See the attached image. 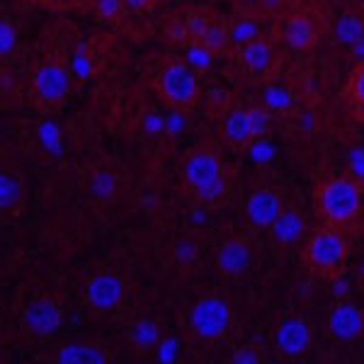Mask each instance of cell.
I'll list each match as a JSON object with an SVG mask.
<instances>
[{
    "label": "cell",
    "instance_id": "obj_21",
    "mask_svg": "<svg viewBox=\"0 0 364 364\" xmlns=\"http://www.w3.org/2000/svg\"><path fill=\"white\" fill-rule=\"evenodd\" d=\"M364 37V8L360 5H348L333 25V42L350 49L357 39Z\"/></svg>",
    "mask_w": 364,
    "mask_h": 364
},
{
    "label": "cell",
    "instance_id": "obj_18",
    "mask_svg": "<svg viewBox=\"0 0 364 364\" xmlns=\"http://www.w3.org/2000/svg\"><path fill=\"white\" fill-rule=\"evenodd\" d=\"M221 139L228 149L233 151H248L252 144H257L255 132L250 124L248 107H233L221 122Z\"/></svg>",
    "mask_w": 364,
    "mask_h": 364
},
{
    "label": "cell",
    "instance_id": "obj_17",
    "mask_svg": "<svg viewBox=\"0 0 364 364\" xmlns=\"http://www.w3.org/2000/svg\"><path fill=\"white\" fill-rule=\"evenodd\" d=\"M265 15H260L257 10L250 8H238L236 13L226 20V29H228V39H231V49H238V46L252 42V39L262 37L265 34ZM233 54V51H231Z\"/></svg>",
    "mask_w": 364,
    "mask_h": 364
},
{
    "label": "cell",
    "instance_id": "obj_27",
    "mask_svg": "<svg viewBox=\"0 0 364 364\" xmlns=\"http://www.w3.org/2000/svg\"><path fill=\"white\" fill-rule=\"evenodd\" d=\"M182 49H185V54H182V58H185L187 63H190L195 70H209L211 66H214V61L219 56L214 54V51H209L204 44L195 42V39H190V42L182 44Z\"/></svg>",
    "mask_w": 364,
    "mask_h": 364
},
{
    "label": "cell",
    "instance_id": "obj_2",
    "mask_svg": "<svg viewBox=\"0 0 364 364\" xmlns=\"http://www.w3.org/2000/svg\"><path fill=\"white\" fill-rule=\"evenodd\" d=\"M75 85V68L63 51L44 49L27 75V102L39 114H56L68 102Z\"/></svg>",
    "mask_w": 364,
    "mask_h": 364
},
{
    "label": "cell",
    "instance_id": "obj_28",
    "mask_svg": "<svg viewBox=\"0 0 364 364\" xmlns=\"http://www.w3.org/2000/svg\"><path fill=\"white\" fill-rule=\"evenodd\" d=\"M248 114H250V124H252V132H255V139H262L269 134L272 129V112L265 107L262 102H252L248 105Z\"/></svg>",
    "mask_w": 364,
    "mask_h": 364
},
{
    "label": "cell",
    "instance_id": "obj_11",
    "mask_svg": "<svg viewBox=\"0 0 364 364\" xmlns=\"http://www.w3.org/2000/svg\"><path fill=\"white\" fill-rule=\"evenodd\" d=\"M287 207L284 192L274 185H257L245 197V219L252 228L265 231L279 219V214Z\"/></svg>",
    "mask_w": 364,
    "mask_h": 364
},
{
    "label": "cell",
    "instance_id": "obj_3",
    "mask_svg": "<svg viewBox=\"0 0 364 364\" xmlns=\"http://www.w3.org/2000/svg\"><path fill=\"white\" fill-rule=\"evenodd\" d=\"M314 211L321 224L352 231L364 214V182L352 173L321 178L314 187Z\"/></svg>",
    "mask_w": 364,
    "mask_h": 364
},
{
    "label": "cell",
    "instance_id": "obj_10",
    "mask_svg": "<svg viewBox=\"0 0 364 364\" xmlns=\"http://www.w3.org/2000/svg\"><path fill=\"white\" fill-rule=\"evenodd\" d=\"M323 27L311 13H301V10H291L284 17H279L277 25V37L282 44H287L291 51L299 54H309L314 51L321 42Z\"/></svg>",
    "mask_w": 364,
    "mask_h": 364
},
{
    "label": "cell",
    "instance_id": "obj_25",
    "mask_svg": "<svg viewBox=\"0 0 364 364\" xmlns=\"http://www.w3.org/2000/svg\"><path fill=\"white\" fill-rule=\"evenodd\" d=\"M85 10H90L100 20L109 22V25H117V27L124 25L127 13H129L124 0H85Z\"/></svg>",
    "mask_w": 364,
    "mask_h": 364
},
{
    "label": "cell",
    "instance_id": "obj_4",
    "mask_svg": "<svg viewBox=\"0 0 364 364\" xmlns=\"http://www.w3.org/2000/svg\"><path fill=\"white\" fill-rule=\"evenodd\" d=\"M350 257V231L321 224L309 233L301 248V262L314 277L336 282L345 274Z\"/></svg>",
    "mask_w": 364,
    "mask_h": 364
},
{
    "label": "cell",
    "instance_id": "obj_16",
    "mask_svg": "<svg viewBox=\"0 0 364 364\" xmlns=\"http://www.w3.org/2000/svg\"><path fill=\"white\" fill-rule=\"evenodd\" d=\"M27 204L25 175L15 168H3L0 173V211L5 221H15Z\"/></svg>",
    "mask_w": 364,
    "mask_h": 364
},
{
    "label": "cell",
    "instance_id": "obj_23",
    "mask_svg": "<svg viewBox=\"0 0 364 364\" xmlns=\"http://www.w3.org/2000/svg\"><path fill=\"white\" fill-rule=\"evenodd\" d=\"M260 102L265 105L272 114H291L299 107V97L294 95V90H291L289 85L277 83V80L265 83V87H262V95H260Z\"/></svg>",
    "mask_w": 364,
    "mask_h": 364
},
{
    "label": "cell",
    "instance_id": "obj_24",
    "mask_svg": "<svg viewBox=\"0 0 364 364\" xmlns=\"http://www.w3.org/2000/svg\"><path fill=\"white\" fill-rule=\"evenodd\" d=\"M195 42L204 44L209 51H214L216 56H226L231 54V39H228V29H226V20L221 17H211L209 25L202 29V34L195 39Z\"/></svg>",
    "mask_w": 364,
    "mask_h": 364
},
{
    "label": "cell",
    "instance_id": "obj_29",
    "mask_svg": "<svg viewBox=\"0 0 364 364\" xmlns=\"http://www.w3.org/2000/svg\"><path fill=\"white\" fill-rule=\"evenodd\" d=\"M15 49H17V25L13 17L3 15V20H0V56H3V61H8L15 54Z\"/></svg>",
    "mask_w": 364,
    "mask_h": 364
},
{
    "label": "cell",
    "instance_id": "obj_22",
    "mask_svg": "<svg viewBox=\"0 0 364 364\" xmlns=\"http://www.w3.org/2000/svg\"><path fill=\"white\" fill-rule=\"evenodd\" d=\"M343 102L355 119L364 122V63H355L343 87Z\"/></svg>",
    "mask_w": 364,
    "mask_h": 364
},
{
    "label": "cell",
    "instance_id": "obj_32",
    "mask_svg": "<svg viewBox=\"0 0 364 364\" xmlns=\"http://www.w3.org/2000/svg\"><path fill=\"white\" fill-rule=\"evenodd\" d=\"M231 364H260L265 362V350L260 345H243V348L233 350V355L228 357Z\"/></svg>",
    "mask_w": 364,
    "mask_h": 364
},
{
    "label": "cell",
    "instance_id": "obj_15",
    "mask_svg": "<svg viewBox=\"0 0 364 364\" xmlns=\"http://www.w3.org/2000/svg\"><path fill=\"white\" fill-rule=\"evenodd\" d=\"M306 219H304L301 209L287 204L284 211L279 214V219L267 228L269 243L274 248H294L296 243H301V238H306Z\"/></svg>",
    "mask_w": 364,
    "mask_h": 364
},
{
    "label": "cell",
    "instance_id": "obj_33",
    "mask_svg": "<svg viewBox=\"0 0 364 364\" xmlns=\"http://www.w3.org/2000/svg\"><path fill=\"white\" fill-rule=\"evenodd\" d=\"M39 5L46 10H56V13H66V10H75L78 5H85V0H39Z\"/></svg>",
    "mask_w": 364,
    "mask_h": 364
},
{
    "label": "cell",
    "instance_id": "obj_1",
    "mask_svg": "<svg viewBox=\"0 0 364 364\" xmlns=\"http://www.w3.org/2000/svg\"><path fill=\"white\" fill-rule=\"evenodd\" d=\"M182 192L199 207L214 209L226 202L233 185V170L211 141L192 146L178 168Z\"/></svg>",
    "mask_w": 364,
    "mask_h": 364
},
{
    "label": "cell",
    "instance_id": "obj_30",
    "mask_svg": "<svg viewBox=\"0 0 364 364\" xmlns=\"http://www.w3.org/2000/svg\"><path fill=\"white\" fill-rule=\"evenodd\" d=\"M291 5L294 0H252V5H248L250 10H257L265 17H284L287 13H291Z\"/></svg>",
    "mask_w": 364,
    "mask_h": 364
},
{
    "label": "cell",
    "instance_id": "obj_31",
    "mask_svg": "<svg viewBox=\"0 0 364 364\" xmlns=\"http://www.w3.org/2000/svg\"><path fill=\"white\" fill-rule=\"evenodd\" d=\"M197 255H199V248H197V243H195L192 238L180 240V243L173 248V257H175V262H178L180 267L195 265V262H197Z\"/></svg>",
    "mask_w": 364,
    "mask_h": 364
},
{
    "label": "cell",
    "instance_id": "obj_8",
    "mask_svg": "<svg viewBox=\"0 0 364 364\" xmlns=\"http://www.w3.org/2000/svg\"><path fill=\"white\" fill-rule=\"evenodd\" d=\"M233 58L257 83H272V80H277L282 68V54L277 49V42L269 34H262V37L233 49Z\"/></svg>",
    "mask_w": 364,
    "mask_h": 364
},
{
    "label": "cell",
    "instance_id": "obj_5",
    "mask_svg": "<svg viewBox=\"0 0 364 364\" xmlns=\"http://www.w3.org/2000/svg\"><path fill=\"white\" fill-rule=\"evenodd\" d=\"M233 326L231 301L219 291H204L199 294L182 314V328L192 343L214 345L221 343Z\"/></svg>",
    "mask_w": 364,
    "mask_h": 364
},
{
    "label": "cell",
    "instance_id": "obj_19",
    "mask_svg": "<svg viewBox=\"0 0 364 364\" xmlns=\"http://www.w3.org/2000/svg\"><path fill=\"white\" fill-rule=\"evenodd\" d=\"M87 192L90 197L100 204H109L117 202L124 192V178L114 166L109 163H102L90 173V182H87Z\"/></svg>",
    "mask_w": 364,
    "mask_h": 364
},
{
    "label": "cell",
    "instance_id": "obj_37",
    "mask_svg": "<svg viewBox=\"0 0 364 364\" xmlns=\"http://www.w3.org/2000/svg\"><path fill=\"white\" fill-rule=\"evenodd\" d=\"M22 3H34V5H39V0H22Z\"/></svg>",
    "mask_w": 364,
    "mask_h": 364
},
{
    "label": "cell",
    "instance_id": "obj_34",
    "mask_svg": "<svg viewBox=\"0 0 364 364\" xmlns=\"http://www.w3.org/2000/svg\"><path fill=\"white\" fill-rule=\"evenodd\" d=\"M124 3H127V8L132 10V13L144 15V13H151V10H156L158 5L168 3V0H124Z\"/></svg>",
    "mask_w": 364,
    "mask_h": 364
},
{
    "label": "cell",
    "instance_id": "obj_9",
    "mask_svg": "<svg viewBox=\"0 0 364 364\" xmlns=\"http://www.w3.org/2000/svg\"><path fill=\"white\" fill-rule=\"evenodd\" d=\"M129 294V284L127 277L119 272H112V269H102V272H95L85 279L83 284V304L95 314H112L124 304V299Z\"/></svg>",
    "mask_w": 364,
    "mask_h": 364
},
{
    "label": "cell",
    "instance_id": "obj_36",
    "mask_svg": "<svg viewBox=\"0 0 364 364\" xmlns=\"http://www.w3.org/2000/svg\"><path fill=\"white\" fill-rule=\"evenodd\" d=\"M348 58H350V61H355V63H364V37L357 39V42L350 46Z\"/></svg>",
    "mask_w": 364,
    "mask_h": 364
},
{
    "label": "cell",
    "instance_id": "obj_20",
    "mask_svg": "<svg viewBox=\"0 0 364 364\" xmlns=\"http://www.w3.org/2000/svg\"><path fill=\"white\" fill-rule=\"evenodd\" d=\"M49 360L58 364H107L112 362V352L97 343H68L61 345Z\"/></svg>",
    "mask_w": 364,
    "mask_h": 364
},
{
    "label": "cell",
    "instance_id": "obj_35",
    "mask_svg": "<svg viewBox=\"0 0 364 364\" xmlns=\"http://www.w3.org/2000/svg\"><path fill=\"white\" fill-rule=\"evenodd\" d=\"M350 173L364 182V151H352L350 154Z\"/></svg>",
    "mask_w": 364,
    "mask_h": 364
},
{
    "label": "cell",
    "instance_id": "obj_12",
    "mask_svg": "<svg viewBox=\"0 0 364 364\" xmlns=\"http://www.w3.org/2000/svg\"><path fill=\"white\" fill-rule=\"evenodd\" d=\"M272 338H274V348L287 360H296V357L306 355L311 348V340H314L309 321L299 314H287L274 326Z\"/></svg>",
    "mask_w": 364,
    "mask_h": 364
},
{
    "label": "cell",
    "instance_id": "obj_14",
    "mask_svg": "<svg viewBox=\"0 0 364 364\" xmlns=\"http://www.w3.org/2000/svg\"><path fill=\"white\" fill-rule=\"evenodd\" d=\"M252 260H255V252H252L248 238L243 236H228L214 252V265L219 269V274L231 279L248 272L252 267Z\"/></svg>",
    "mask_w": 364,
    "mask_h": 364
},
{
    "label": "cell",
    "instance_id": "obj_7",
    "mask_svg": "<svg viewBox=\"0 0 364 364\" xmlns=\"http://www.w3.org/2000/svg\"><path fill=\"white\" fill-rule=\"evenodd\" d=\"M63 318H66V306H63L61 296L44 291V294L29 299L25 309L20 311V328L25 336L44 340L61 331Z\"/></svg>",
    "mask_w": 364,
    "mask_h": 364
},
{
    "label": "cell",
    "instance_id": "obj_13",
    "mask_svg": "<svg viewBox=\"0 0 364 364\" xmlns=\"http://www.w3.org/2000/svg\"><path fill=\"white\" fill-rule=\"evenodd\" d=\"M326 331L338 343H355V340H360L364 336V309L355 301L340 299L328 311Z\"/></svg>",
    "mask_w": 364,
    "mask_h": 364
},
{
    "label": "cell",
    "instance_id": "obj_6",
    "mask_svg": "<svg viewBox=\"0 0 364 364\" xmlns=\"http://www.w3.org/2000/svg\"><path fill=\"white\" fill-rule=\"evenodd\" d=\"M154 87L158 97L168 105L173 112H192L199 105L202 97V87H199L197 70L185 61V58H168L161 68H158Z\"/></svg>",
    "mask_w": 364,
    "mask_h": 364
},
{
    "label": "cell",
    "instance_id": "obj_26",
    "mask_svg": "<svg viewBox=\"0 0 364 364\" xmlns=\"http://www.w3.org/2000/svg\"><path fill=\"white\" fill-rule=\"evenodd\" d=\"M161 328H158V323L154 318H144L139 323H134L132 326V333H129V340H132V345L136 348L139 352H149L154 350L158 343H161Z\"/></svg>",
    "mask_w": 364,
    "mask_h": 364
}]
</instances>
